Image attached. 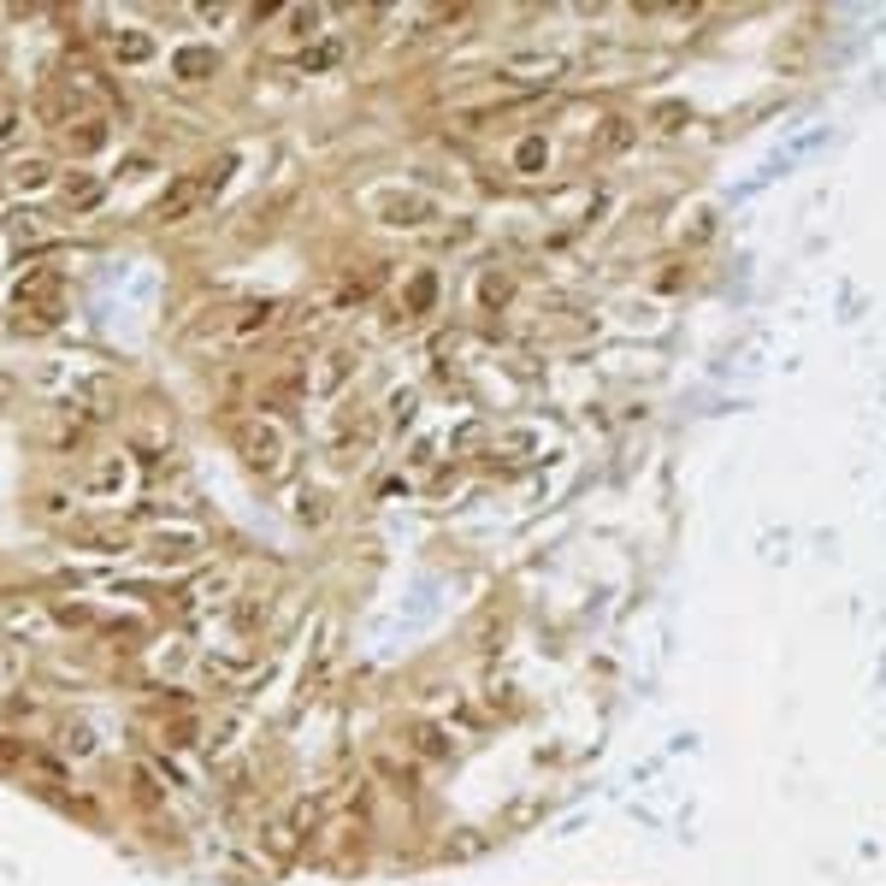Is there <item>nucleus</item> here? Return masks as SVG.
<instances>
[{
    "label": "nucleus",
    "mask_w": 886,
    "mask_h": 886,
    "mask_svg": "<svg viewBox=\"0 0 886 886\" xmlns=\"http://www.w3.org/2000/svg\"><path fill=\"white\" fill-rule=\"evenodd\" d=\"M83 550H95V556H125L130 538L118 532V526H89V532H83Z\"/></svg>",
    "instance_id": "2eb2a0df"
},
{
    "label": "nucleus",
    "mask_w": 886,
    "mask_h": 886,
    "mask_svg": "<svg viewBox=\"0 0 886 886\" xmlns=\"http://www.w3.org/2000/svg\"><path fill=\"white\" fill-rule=\"evenodd\" d=\"M414 420V390H397V397H390V425H408Z\"/></svg>",
    "instance_id": "4be33fe9"
},
{
    "label": "nucleus",
    "mask_w": 886,
    "mask_h": 886,
    "mask_svg": "<svg viewBox=\"0 0 886 886\" xmlns=\"http://www.w3.org/2000/svg\"><path fill=\"white\" fill-rule=\"evenodd\" d=\"M54 183V166L48 160H19L12 166V190H48Z\"/></svg>",
    "instance_id": "dca6fc26"
},
{
    "label": "nucleus",
    "mask_w": 886,
    "mask_h": 886,
    "mask_svg": "<svg viewBox=\"0 0 886 886\" xmlns=\"http://www.w3.org/2000/svg\"><path fill=\"white\" fill-rule=\"evenodd\" d=\"M679 125H686V107H674V101L656 107V130H679Z\"/></svg>",
    "instance_id": "a878e982"
},
{
    "label": "nucleus",
    "mask_w": 886,
    "mask_h": 886,
    "mask_svg": "<svg viewBox=\"0 0 886 886\" xmlns=\"http://www.w3.org/2000/svg\"><path fill=\"white\" fill-rule=\"evenodd\" d=\"M349 379H355V355L349 349H326V355H319V379H314L319 397H337Z\"/></svg>",
    "instance_id": "0eeeda50"
},
{
    "label": "nucleus",
    "mask_w": 886,
    "mask_h": 886,
    "mask_svg": "<svg viewBox=\"0 0 886 886\" xmlns=\"http://www.w3.org/2000/svg\"><path fill=\"white\" fill-rule=\"evenodd\" d=\"M225 586H231V579L213 573V579H201V586H196V598H201V603H225Z\"/></svg>",
    "instance_id": "5701e85b"
},
{
    "label": "nucleus",
    "mask_w": 886,
    "mask_h": 886,
    "mask_svg": "<svg viewBox=\"0 0 886 886\" xmlns=\"http://www.w3.org/2000/svg\"><path fill=\"white\" fill-rule=\"evenodd\" d=\"M172 72H178V83H208L219 72V54H213V48H178Z\"/></svg>",
    "instance_id": "9d476101"
},
{
    "label": "nucleus",
    "mask_w": 886,
    "mask_h": 886,
    "mask_svg": "<svg viewBox=\"0 0 886 886\" xmlns=\"http://www.w3.org/2000/svg\"><path fill=\"white\" fill-rule=\"evenodd\" d=\"M633 136H639V125L626 113H609V118H598V136H591V148L598 155H621V148H633Z\"/></svg>",
    "instance_id": "6e6552de"
},
{
    "label": "nucleus",
    "mask_w": 886,
    "mask_h": 886,
    "mask_svg": "<svg viewBox=\"0 0 886 886\" xmlns=\"http://www.w3.org/2000/svg\"><path fill=\"white\" fill-rule=\"evenodd\" d=\"M568 72H573V54H561V48L503 60V83H515V89H550V83H561Z\"/></svg>",
    "instance_id": "20e7f679"
},
{
    "label": "nucleus",
    "mask_w": 886,
    "mask_h": 886,
    "mask_svg": "<svg viewBox=\"0 0 886 886\" xmlns=\"http://www.w3.org/2000/svg\"><path fill=\"white\" fill-rule=\"evenodd\" d=\"M319 822H326V798H319V792H314V798H296V804H289V815H284V827L296 833V845L314 840Z\"/></svg>",
    "instance_id": "1a4fd4ad"
},
{
    "label": "nucleus",
    "mask_w": 886,
    "mask_h": 886,
    "mask_svg": "<svg viewBox=\"0 0 886 886\" xmlns=\"http://www.w3.org/2000/svg\"><path fill=\"white\" fill-rule=\"evenodd\" d=\"M372 437H379V420L372 414H355L344 432H337V467H361L372 455Z\"/></svg>",
    "instance_id": "39448f33"
},
{
    "label": "nucleus",
    "mask_w": 886,
    "mask_h": 886,
    "mask_svg": "<svg viewBox=\"0 0 886 886\" xmlns=\"http://www.w3.org/2000/svg\"><path fill=\"white\" fill-rule=\"evenodd\" d=\"M65 196H72V208H95V201H101V183H72Z\"/></svg>",
    "instance_id": "393cba45"
},
{
    "label": "nucleus",
    "mask_w": 886,
    "mask_h": 886,
    "mask_svg": "<svg viewBox=\"0 0 886 886\" xmlns=\"http://www.w3.org/2000/svg\"><path fill=\"white\" fill-rule=\"evenodd\" d=\"M344 60V48L337 42H319V48H308V54H296L289 65H296V72H326V65H337Z\"/></svg>",
    "instance_id": "a211bd4d"
},
{
    "label": "nucleus",
    "mask_w": 886,
    "mask_h": 886,
    "mask_svg": "<svg viewBox=\"0 0 886 886\" xmlns=\"http://www.w3.org/2000/svg\"><path fill=\"white\" fill-rule=\"evenodd\" d=\"M107 42H113V60H118V65H143L148 54H155V42H148L143 30H113Z\"/></svg>",
    "instance_id": "ddd939ff"
},
{
    "label": "nucleus",
    "mask_w": 886,
    "mask_h": 886,
    "mask_svg": "<svg viewBox=\"0 0 886 886\" xmlns=\"http://www.w3.org/2000/svg\"><path fill=\"white\" fill-rule=\"evenodd\" d=\"M201 201H208V190H201V178H178L172 190L160 196V225H178V219H190Z\"/></svg>",
    "instance_id": "423d86ee"
},
{
    "label": "nucleus",
    "mask_w": 886,
    "mask_h": 886,
    "mask_svg": "<svg viewBox=\"0 0 886 886\" xmlns=\"http://www.w3.org/2000/svg\"><path fill=\"white\" fill-rule=\"evenodd\" d=\"M155 556H160V561H183V556H196V538H183V532L155 538Z\"/></svg>",
    "instance_id": "6ab92c4d"
},
{
    "label": "nucleus",
    "mask_w": 886,
    "mask_h": 886,
    "mask_svg": "<svg viewBox=\"0 0 886 886\" xmlns=\"http://www.w3.org/2000/svg\"><path fill=\"white\" fill-rule=\"evenodd\" d=\"M367 208L379 225H397V231H420V225H432V219L443 213L425 190H408V183H384V190H372L367 196Z\"/></svg>",
    "instance_id": "f03ea898"
},
{
    "label": "nucleus",
    "mask_w": 886,
    "mask_h": 886,
    "mask_svg": "<svg viewBox=\"0 0 886 886\" xmlns=\"http://www.w3.org/2000/svg\"><path fill=\"white\" fill-rule=\"evenodd\" d=\"M236 443H243V462L254 473H278L289 462V437H284V425L278 420H266V414H254L243 432H236Z\"/></svg>",
    "instance_id": "7ed1b4c3"
},
{
    "label": "nucleus",
    "mask_w": 886,
    "mask_h": 886,
    "mask_svg": "<svg viewBox=\"0 0 886 886\" xmlns=\"http://www.w3.org/2000/svg\"><path fill=\"white\" fill-rule=\"evenodd\" d=\"M7 397H12V384H7V379H0V402H7Z\"/></svg>",
    "instance_id": "bb28decb"
},
{
    "label": "nucleus",
    "mask_w": 886,
    "mask_h": 886,
    "mask_svg": "<svg viewBox=\"0 0 886 886\" xmlns=\"http://www.w3.org/2000/svg\"><path fill=\"white\" fill-rule=\"evenodd\" d=\"M118 485H125V462H101V467H95V485H89V491H118Z\"/></svg>",
    "instance_id": "412c9836"
},
{
    "label": "nucleus",
    "mask_w": 886,
    "mask_h": 886,
    "mask_svg": "<svg viewBox=\"0 0 886 886\" xmlns=\"http://www.w3.org/2000/svg\"><path fill=\"white\" fill-rule=\"evenodd\" d=\"M101 143H107V118H83V125L65 130V148H72V155H95Z\"/></svg>",
    "instance_id": "4468645a"
},
{
    "label": "nucleus",
    "mask_w": 886,
    "mask_h": 886,
    "mask_svg": "<svg viewBox=\"0 0 886 886\" xmlns=\"http://www.w3.org/2000/svg\"><path fill=\"white\" fill-rule=\"evenodd\" d=\"M272 319H278V302H243V314H236V326H231V337L236 344H249V337H261Z\"/></svg>",
    "instance_id": "9b49d317"
},
{
    "label": "nucleus",
    "mask_w": 886,
    "mask_h": 886,
    "mask_svg": "<svg viewBox=\"0 0 886 886\" xmlns=\"http://www.w3.org/2000/svg\"><path fill=\"white\" fill-rule=\"evenodd\" d=\"M408 745H414L420 757H432V762H443V757L455 751V739H450V732H443L437 721H420L414 732H408Z\"/></svg>",
    "instance_id": "f8f14e48"
},
{
    "label": "nucleus",
    "mask_w": 886,
    "mask_h": 886,
    "mask_svg": "<svg viewBox=\"0 0 886 886\" xmlns=\"http://www.w3.org/2000/svg\"><path fill=\"white\" fill-rule=\"evenodd\" d=\"M289 30H296V36H314V30H319V7H302V12H289Z\"/></svg>",
    "instance_id": "b1692460"
},
{
    "label": "nucleus",
    "mask_w": 886,
    "mask_h": 886,
    "mask_svg": "<svg viewBox=\"0 0 886 886\" xmlns=\"http://www.w3.org/2000/svg\"><path fill=\"white\" fill-rule=\"evenodd\" d=\"M432 289H437V284H432V272H420V278L408 284V314H425V302H432Z\"/></svg>",
    "instance_id": "aec40b11"
},
{
    "label": "nucleus",
    "mask_w": 886,
    "mask_h": 886,
    "mask_svg": "<svg viewBox=\"0 0 886 886\" xmlns=\"http://www.w3.org/2000/svg\"><path fill=\"white\" fill-rule=\"evenodd\" d=\"M544 166H550V143H544V136H526V143L515 148V172H544Z\"/></svg>",
    "instance_id": "f3484780"
},
{
    "label": "nucleus",
    "mask_w": 886,
    "mask_h": 886,
    "mask_svg": "<svg viewBox=\"0 0 886 886\" xmlns=\"http://www.w3.org/2000/svg\"><path fill=\"white\" fill-rule=\"evenodd\" d=\"M60 296H65V278L54 266H36L12 284V326L24 331H48L60 319Z\"/></svg>",
    "instance_id": "f257e3e1"
}]
</instances>
